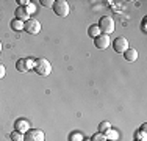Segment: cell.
<instances>
[{
  "mask_svg": "<svg viewBox=\"0 0 147 141\" xmlns=\"http://www.w3.org/2000/svg\"><path fill=\"white\" fill-rule=\"evenodd\" d=\"M33 70L38 74V75L47 77V75H50V72H52V64H50V61L45 60V58H38V60H34Z\"/></svg>",
  "mask_w": 147,
  "mask_h": 141,
  "instance_id": "1",
  "label": "cell"
},
{
  "mask_svg": "<svg viewBox=\"0 0 147 141\" xmlns=\"http://www.w3.org/2000/svg\"><path fill=\"white\" fill-rule=\"evenodd\" d=\"M97 25H99V28H100V33H103V35H110V33L114 31V20H113L111 16L100 17V20H99Z\"/></svg>",
  "mask_w": 147,
  "mask_h": 141,
  "instance_id": "2",
  "label": "cell"
},
{
  "mask_svg": "<svg viewBox=\"0 0 147 141\" xmlns=\"http://www.w3.org/2000/svg\"><path fill=\"white\" fill-rule=\"evenodd\" d=\"M53 11L57 16L59 17H66V16H69V11H71V8H69V3L66 2V0H55V3H53Z\"/></svg>",
  "mask_w": 147,
  "mask_h": 141,
  "instance_id": "3",
  "label": "cell"
},
{
  "mask_svg": "<svg viewBox=\"0 0 147 141\" xmlns=\"http://www.w3.org/2000/svg\"><path fill=\"white\" fill-rule=\"evenodd\" d=\"M24 30L30 35H38L41 31V22L34 17H30L25 24H24Z\"/></svg>",
  "mask_w": 147,
  "mask_h": 141,
  "instance_id": "4",
  "label": "cell"
},
{
  "mask_svg": "<svg viewBox=\"0 0 147 141\" xmlns=\"http://www.w3.org/2000/svg\"><path fill=\"white\" fill-rule=\"evenodd\" d=\"M44 140H45V135L39 129H30L24 135V141H44Z\"/></svg>",
  "mask_w": 147,
  "mask_h": 141,
  "instance_id": "5",
  "label": "cell"
},
{
  "mask_svg": "<svg viewBox=\"0 0 147 141\" xmlns=\"http://www.w3.org/2000/svg\"><path fill=\"white\" fill-rule=\"evenodd\" d=\"M94 44H96V47H97V49H100V50H105V49L110 47L111 39H110V36H108V35L100 33L99 36H97L96 39H94Z\"/></svg>",
  "mask_w": 147,
  "mask_h": 141,
  "instance_id": "6",
  "label": "cell"
},
{
  "mask_svg": "<svg viewBox=\"0 0 147 141\" xmlns=\"http://www.w3.org/2000/svg\"><path fill=\"white\" fill-rule=\"evenodd\" d=\"M113 49L117 52V54H122V55H124L125 50L128 49V41L125 39V38L119 36V38H116V39L113 41Z\"/></svg>",
  "mask_w": 147,
  "mask_h": 141,
  "instance_id": "7",
  "label": "cell"
},
{
  "mask_svg": "<svg viewBox=\"0 0 147 141\" xmlns=\"http://www.w3.org/2000/svg\"><path fill=\"white\" fill-rule=\"evenodd\" d=\"M14 129L17 130V132H20V133H24V135H25V133L28 132L31 127H30V122L27 121V119L19 118V119H17V121L14 122Z\"/></svg>",
  "mask_w": 147,
  "mask_h": 141,
  "instance_id": "8",
  "label": "cell"
},
{
  "mask_svg": "<svg viewBox=\"0 0 147 141\" xmlns=\"http://www.w3.org/2000/svg\"><path fill=\"white\" fill-rule=\"evenodd\" d=\"M14 14H16V19H17V20H22L24 24H25L27 20L30 19V13L27 11L25 6H17L16 11H14Z\"/></svg>",
  "mask_w": 147,
  "mask_h": 141,
  "instance_id": "9",
  "label": "cell"
},
{
  "mask_svg": "<svg viewBox=\"0 0 147 141\" xmlns=\"http://www.w3.org/2000/svg\"><path fill=\"white\" fill-rule=\"evenodd\" d=\"M138 50L136 49H130L128 47L127 50H125V54H124V58L127 60V61H130V63H133V61H136L138 60Z\"/></svg>",
  "mask_w": 147,
  "mask_h": 141,
  "instance_id": "10",
  "label": "cell"
},
{
  "mask_svg": "<svg viewBox=\"0 0 147 141\" xmlns=\"http://www.w3.org/2000/svg\"><path fill=\"white\" fill-rule=\"evenodd\" d=\"M9 27L14 31H22L24 30V22L22 20H17V19H13L11 22H9Z\"/></svg>",
  "mask_w": 147,
  "mask_h": 141,
  "instance_id": "11",
  "label": "cell"
},
{
  "mask_svg": "<svg viewBox=\"0 0 147 141\" xmlns=\"http://www.w3.org/2000/svg\"><path fill=\"white\" fill-rule=\"evenodd\" d=\"M88 35H89L91 38H92V39H96V38L100 35V28H99V25H97V24H96V25H91V27L88 28Z\"/></svg>",
  "mask_w": 147,
  "mask_h": 141,
  "instance_id": "12",
  "label": "cell"
},
{
  "mask_svg": "<svg viewBox=\"0 0 147 141\" xmlns=\"http://www.w3.org/2000/svg\"><path fill=\"white\" fill-rule=\"evenodd\" d=\"M16 69L19 72H27V64H25V58H19L16 61Z\"/></svg>",
  "mask_w": 147,
  "mask_h": 141,
  "instance_id": "13",
  "label": "cell"
},
{
  "mask_svg": "<svg viewBox=\"0 0 147 141\" xmlns=\"http://www.w3.org/2000/svg\"><path fill=\"white\" fill-rule=\"evenodd\" d=\"M103 135H105V138H107V140L110 138V140H113V141H117V138H119V133L116 132V130H113V129H110L107 133H103Z\"/></svg>",
  "mask_w": 147,
  "mask_h": 141,
  "instance_id": "14",
  "label": "cell"
},
{
  "mask_svg": "<svg viewBox=\"0 0 147 141\" xmlns=\"http://www.w3.org/2000/svg\"><path fill=\"white\" fill-rule=\"evenodd\" d=\"M110 129H111V125H110V122H108V121H103V122H100V124H99V133H107Z\"/></svg>",
  "mask_w": 147,
  "mask_h": 141,
  "instance_id": "15",
  "label": "cell"
},
{
  "mask_svg": "<svg viewBox=\"0 0 147 141\" xmlns=\"http://www.w3.org/2000/svg\"><path fill=\"white\" fill-rule=\"evenodd\" d=\"M9 138H11L13 141H24V133L17 132V130H13L11 135H9Z\"/></svg>",
  "mask_w": 147,
  "mask_h": 141,
  "instance_id": "16",
  "label": "cell"
},
{
  "mask_svg": "<svg viewBox=\"0 0 147 141\" xmlns=\"http://www.w3.org/2000/svg\"><path fill=\"white\" fill-rule=\"evenodd\" d=\"M91 141H108V140L105 138V135H103V133H99V132H97L96 135H94L92 138H91Z\"/></svg>",
  "mask_w": 147,
  "mask_h": 141,
  "instance_id": "17",
  "label": "cell"
},
{
  "mask_svg": "<svg viewBox=\"0 0 147 141\" xmlns=\"http://www.w3.org/2000/svg\"><path fill=\"white\" fill-rule=\"evenodd\" d=\"M39 3L42 6H45V8H52V6H53V3H55V0H41Z\"/></svg>",
  "mask_w": 147,
  "mask_h": 141,
  "instance_id": "18",
  "label": "cell"
},
{
  "mask_svg": "<svg viewBox=\"0 0 147 141\" xmlns=\"http://www.w3.org/2000/svg\"><path fill=\"white\" fill-rule=\"evenodd\" d=\"M25 64H27V70H31L34 68V60L31 58H25Z\"/></svg>",
  "mask_w": 147,
  "mask_h": 141,
  "instance_id": "19",
  "label": "cell"
},
{
  "mask_svg": "<svg viewBox=\"0 0 147 141\" xmlns=\"http://www.w3.org/2000/svg\"><path fill=\"white\" fill-rule=\"evenodd\" d=\"M71 141H83V138H82L80 133H72V135H71Z\"/></svg>",
  "mask_w": 147,
  "mask_h": 141,
  "instance_id": "20",
  "label": "cell"
},
{
  "mask_svg": "<svg viewBox=\"0 0 147 141\" xmlns=\"http://www.w3.org/2000/svg\"><path fill=\"white\" fill-rule=\"evenodd\" d=\"M25 8H27V11H28V13L31 14V13H34V9H36V6H34V3H33V2H30L28 5L25 6Z\"/></svg>",
  "mask_w": 147,
  "mask_h": 141,
  "instance_id": "21",
  "label": "cell"
},
{
  "mask_svg": "<svg viewBox=\"0 0 147 141\" xmlns=\"http://www.w3.org/2000/svg\"><path fill=\"white\" fill-rule=\"evenodd\" d=\"M5 75H6V69H5V66L0 63V79H3Z\"/></svg>",
  "mask_w": 147,
  "mask_h": 141,
  "instance_id": "22",
  "label": "cell"
},
{
  "mask_svg": "<svg viewBox=\"0 0 147 141\" xmlns=\"http://www.w3.org/2000/svg\"><path fill=\"white\" fill-rule=\"evenodd\" d=\"M17 3H19V6H27L28 5V0H17Z\"/></svg>",
  "mask_w": 147,
  "mask_h": 141,
  "instance_id": "23",
  "label": "cell"
},
{
  "mask_svg": "<svg viewBox=\"0 0 147 141\" xmlns=\"http://www.w3.org/2000/svg\"><path fill=\"white\" fill-rule=\"evenodd\" d=\"M141 30L144 31V33H146V31H147V28H146V19L142 20V25H141Z\"/></svg>",
  "mask_w": 147,
  "mask_h": 141,
  "instance_id": "24",
  "label": "cell"
},
{
  "mask_svg": "<svg viewBox=\"0 0 147 141\" xmlns=\"http://www.w3.org/2000/svg\"><path fill=\"white\" fill-rule=\"evenodd\" d=\"M146 127H147L146 124H142V125H141V132H146Z\"/></svg>",
  "mask_w": 147,
  "mask_h": 141,
  "instance_id": "25",
  "label": "cell"
},
{
  "mask_svg": "<svg viewBox=\"0 0 147 141\" xmlns=\"http://www.w3.org/2000/svg\"><path fill=\"white\" fill-rule=\"evenodd\" d=\"M0 52H2V42H0Z\"/></svg>",
  "mask_w": 147,
  "mask_h": 141,
  "instance_id": "26",
  "label": "cell"
},
{
  "mask_svg": "<svg viewBox=\"0 0 147 141\" xmlns=\"http://www.w3.org/2000/svg\"><path fill=\"white\" fill-rule=\"evenodd\" d=\"M83 141H85V140H83ZM88 141H91V140H88Z\"/></svg>",
  "mask_w": 147,
  "mask_h": 141,
  "instance_id": "27",
  "label": "cell"
}]
</instances>
